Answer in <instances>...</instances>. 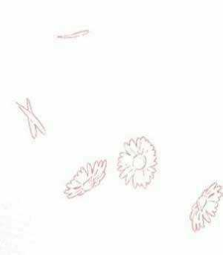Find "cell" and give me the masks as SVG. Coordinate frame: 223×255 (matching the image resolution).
Segmentation results:
<instances>
[{
    "instance_id": "obj_1",
    "label": "cell",
    "mask_w": 223,
    "mask_h": 255,
    "mask_svg": "<svg viewBox=\"0 0 223 255\" xmlns=\"http://www.w3.org/2000/svg\"><path fill=\"white\" fill-rule=\"evenodd\" d=\"M132 182H133V187L134 189L137 186H142L144 189H146L147 185L144 182L143 169L135 170L134 174H133V179H132Z\"/></svg>"
},
{
    "instance_id": "obj_2",
    "label": "cell",
    "mask_w": 223,
    "mask_h": 255,
    "mask_svg": "<svg viewBox=\"0 0 223 255\" xmlns=\"http://www.w3.org/2000/svg\"><path fill=\"white\" fill-rule=\"evenodd\" d=\"M146 164V159L143 153H139L136 154L134 157H133V164L132 166L133 168L136 170H142L144 168Z\"/></svg>"
},
{
    "instance_id": "obj_3",
    "label": "cell",
    "mask_w": 223,
    "mask_h": 255,
    "mask_svg": "<svg viewBox=\"0 0 223 255\" xmlns=\"http://www.w3.org/2000/svg\"><path fill=\"white\" fill-rule=\"evenodd\" d=\"M133 156L130 155V154H128V153H126L125 151L124 152H121L120 155H119L118 166L121 165H128V166H130V165H132V164H133Z\"/></svg>"
},
{
    "instance_id": "obj_4",
    "label": "cell",
    "mask_w": 223,
    "mask_h": 255,
    "mask_svg": "<svg viewBox=\"0 0 223 255\" xmlns=\"http://www.w3.org/2000/svg\"><path fill=\"white\" fill-rule=\"evenodd\" d=\"M218 206H219V203L214 202L212 201H207L206 204H205L204 209L206 210V212L211 217H214L216 215V212H217Z\"/></svg>"
},
{
    "instance_id": "obj_5",
    "label": "cell",
    "mask_w": 223,
    "mask_h": 255,
    "mask_svg": "<svg viewBox=\"0 0 223 255\" xmlns=\"http://www.w3.org/2000/svg\"><path fill=\"white\" fill-rule=\"evenodd\" d=\"M154 148V146L152 144V143L149 141L145 137H141V144L139 149V153H143L147 152L150 150H153Z\"/></svg>"
},
{
    "instance_id": "obj_6",
    "label": "cell",
    "mask_w": 223,
    "mask_h": 255,
    "mask_svg": "<svg viewBox=\"0 0 223 255\" xmlns=\"http://www.w3.org/2000/svg\"><path fill=\"white\" fill-rule=\"evenodd\" d=\"M89 176H88V173L86 170H84L83 168H81V170L79 171L77 175L74 177V179L76 180H77L78 182H80L81 184H83L86 180L89 179Z\"/></svg>"
},
{
    "instance_id": "obj_7",
    "label": "cell",
    "mask_w": 223,
    "mask_h": 255,
    "mask_svg": "<svg viewBox=\"0 0 223 255\" xmlns=\"http://www.w3.org/2000/svg\"><path fill=\"white\" fill-rule=\"evenodd\" d=\"M143 172H144V182L147 185L148 184H150L152 182V180H153L154 177V173H151L150 171H149L147 168H143Z\"/></svg>"
},
{
    "instance_id": "obj_8",
    "label": "cell",
    "mask_w": 223,
    "mask_h": 255,
    "mask_svg": "<svg viewBox=\"0 0 223 255\" xmlns=\"http://www.w3.org/2000/svg\"><path fill=\"white\" fill-rule=\"evenodd\" d=\"M207 201V198L205 196V195H201L196 203V205H197L198 209L200 210H202V209H203L204 207H205V204H206Z\"/></svg>"
},
{
    "instance_id": "obj_9",
    "label": "cell",
    "mask_w": 223,
    "mask_h": 255,
    "mask_svg": "<svg viewBox=\"0 0 223 255\" xmlns=\"http://www.w3.org/2000/svg\"><path fill=\"white\" fill-rule=\"evenodd\" d=\"M222 196V193L219 192H216L213 193L210 195V196L207 198V201H214V202H219V201L221 200Z\"/></svg>"
},
{
    "instance_id": "obj_10",
    "label": "cell",
    "mask_w": 223,
    "mask_h": 255,
    "mask_svg": "<svg viewBox=\"0 0 223 255\" xmlns=\"http://www.w3.org/2000/svg\"><path fill=\"white\" fill-rule=\"evenodd\" d=\"M128 144H129V145H130L131 150H133L135 153L136 154L139 153V148H138L137 146H136V141H135L134 139H130V141H128Z\"/></svg>"
},
{
    "instance_id": "obj_11",
    "label": "cell",
    "mask_w": 223,
    "mask_h": 255,
    "mask_svg": "<svg viewBox=\"0 0 223 255\" xmlns=\"http://www.w3.org/2000/svg\"><path fill=\"white\" fill-rule=\"evenodd\" d=\"M201 212H202V217H203L204 220L205 221H206L207 223H210L211 222V218L212 217L210 216V215H209L208 213L206 212V210H205V209H202L201 210Z\"/></svg>"
},
{
    "instance_id": "obj_12",
    "label": "cell",
    "mask_w": 223,
    "mask_h": 255,
    "mask_svg": "<svg viewBox=\"0 0 223 255\" xmlns=\"http://www.w3.org/2000/svg\"><path fill=\"white\" fill-rule=\"evenodd\" d=\"M133 169H134V168H133V167L132 166V165H130V166H128V167H127L126 168H125V169H124L123 171H121V174H120V177L121 179H124V178L125 177H126V175L127 174H128L129 172H130V171H132V170Z\"/></svg>"
},
{
    "instance_id": "obj_13",
    "label": "cell",
    "mask_w": 223,
    "mask_h": 255,
    "mask_svg": "<svg viewBox=\"0 0 223 255\" xmlns=\"http://www.w3.org/2000/svg\"><path fill=\"white\" fill-rule=\"evenodd\" d=\"M135 170H136V169H133L132 171H130V172H129L128 174H127L126 177L124 178L125 180V183H126L127 185L130 183V182L132 181V179H133V174H134V172H135Z\"/></svg>"
},
{
    "instance_id": "obj_14",
    "label": "cell",
    "mask_w": 223,
    "mask_h": 255,
    "mask_svg": "<svg viewBox=\"0 0 223 255\" xmlns=\"http://www.w3.org/2000/svg\"><path fill=\"white\" fill-rule=\"evenodd\" d=\"M124 151H125V152L128 153L130 154V155L133 156V157H134L136 155V154L135 153L131 150V148H130V145H129L128 142H125L124 144Z\"/></svg>"
},
{
    "instance_id": "obj_15",
    "label": "cell",
    "mask_w": 223,
    "mask_h": 255,
    "mask_svg": "<svg viewBox=\"0 0 223 255\" xmlns=\"http://www.w3.org/2000/svg\"><path fill=\"white\" fill-rule=\"evenodd\" d=\"M98 165H99L98 162H95V165L93 166V170H92V177H94V176L95 175L96 173H97V170H98Z\"/></svg>"
},
{
    "instance_id": "obj_16",
    "label": "cell",
    "mask_w": 223,
    "mask_h": 255,
    "mask_svg": "<svg viewBox=\"0 0 223 255\" xmlns=\"http://www.w3.org/2000/svg\"><path fill=\"white\" fill-rule=\"evenodd\" d=\"M156 166H152V167H147V168H147V170H148L149 171H150L151 173H154V174H155V173L157 171V170L156 169V168H155Z\"/></svg>"
},
{
    "instance_id": "obj_17",
    "label": "cell",
    "mask_w": 223,
    "mask_h": 255,
    "mask_svg": "<svg viewBox=\"0 0 223 255\" xmlns=\"http://www.w3.org/2000/svg\"><path fill=\"white\" fill-rule=\"evenodd\" d=\"M135 141H136V146H137L138 148L139 149V147H140V144H141V138H138L137 139L135 140Z\"/></svg>"
}]
</instances>
